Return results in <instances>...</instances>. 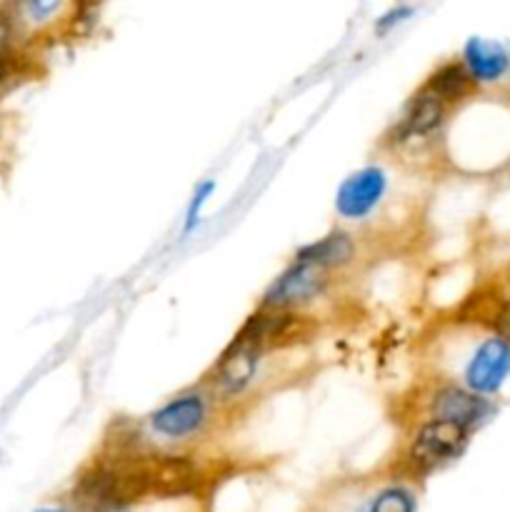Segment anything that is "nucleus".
Returning <instances> with one entry per match:
<instances>
[{"instance_id":"nucleus-1","label":"nucleus","mask_w":510,"mask_h":512,"mask_svg":"<svg viewBox=\"0 0 510 512\" xmlns=\"http://www.w3.org/2000/svg\"><path fill=\"white\" fill-rule=\"evenodd\" d=\"M468 438L470 433L460 425L428 418L415 428L413 438L405 445L400 465L408 475H428L460 458L468 448Z\"/></svg>"},{"instance_id":"nucleus-2","label":"nucleus","mask_w":510,"mask_h":512,"mask_svg":"<svg viewBox=\"0 0 510 512\" xmlns=\"http://www.w3.org/2000/svg\"><path fill=\"white\" fill-rule=\"evenodd\" d=\"M315 325L310 318L295 313V310H273L258 308L235 335L250 340L260 353H273V350L295 348L298 343L313 335Z\"/></svg>"},{"instance_id":"nucleus-3","label":"nucleus","mask_w":510,"mask_h":512,"mask_svg":"<svg viewBox=\"0 0 510 512\" xmlns=\"http://www.w3.org/2000/svg\"><path fill=\"white\" fill-rule=\"evenodd\" d=\"M260 360H263V353L250 340L233 335V340L218 355V360L213 363V368H210L205 380H208V385L213 388V393L218 398L233 400L253 385L260 368Z\"/></svg>"},{"instance_id":"nucleus-4","label":"nucleus","mask_w":510,"mask_h":512,"mask_svg":"<svg viewBox=\"0 0 510 512\" xmlns=\"http://www.w3.org/2000/svg\"><path fill=\"white\" fill-rule=\"evenodd\" d=\"M330 273L315 268L310 263H300L293 260L273 283L265 290L260 308H273V310H295L300 305L310 303V300L320 298L328 290Z\"/></svg>"},{"instance_id":"nucleus-5","label":"nucleus","mask_w":510,"mask_h":512,"mask_svg":"<svg viewBox=\"0 0 510 512\" xmlns=\"http://www.w3.org/2000/svg\"><path fill=\"white\" fill-rule=\"evenodd\" d=\"M208 418V398L203 393H198V390H188V393H180L175 398H170L155 413H150L148 425L158 438L188 440L195 438L208 425Z\"/></svg>"},{"instance_id":"nucleus-6","label":"nucleus","mask_w":510,"mask_h":512,"mask_svg":"<svg viewBox=\"0 0 510 512\" xmlns=\"http://www.w3.org/2000/svg\"><path fill=\"white\" fill-rule=\"evenodd\" d=\"M428 415L435 420L460 425L463 430L473 433L475 428L485 423L493 415V405L483 395L470 393L468 388L460 385H440L428 398Z\"/></svg>"},{"instance_id":"nucleus-7","label":"nucleus","mask_w":510,"mask_h":512,"mask_svg":"<svg viewBox=\"0 0 510 512\" xmlns=\"http://www.w3.org/2000/svg\"><path fill=\"white\" fill-rule=\"evenodd\" d=\"M510 375V345L500 338H485L465 365L463 383L475 395H493Z\"/></svg>"},{"instance_id":"nucleus-8","label":"nucleus","mask_w":510,"mask_h":512,"mask_svg":"<svg viewBox=\"0 0 510 512\" xmlns=\"http://www.w3.org/2000/svg\"><path fill=\"white\" fill-rule=\"evenodd\" d=\"M388 190V175L378 165L355 170L335 195V213L345 220H360L373 213Z\"/></svg>"},{"instance_id":"nucleus-9","label":"nucleus","mask_w":510,"mask_h":512,"mask_svg":"<svg viewBox=\"0 0 510 512\" xmlns=\"http://www.w3.org/2000/svg\"><path fill=\"white\" fill-rule=\"evenodd\" d=\"M445 115H448V105L440 103L433 93L420 85L410 100L405 103L403 113H400L398 123L393 125V135L398 143H405V140L413 138H425V135L435 133V130L443 125Z\"/></svg>"},{"instance_id":"nucleus-10","label":"nucleus","mask_w":510,"mask_h":512,"mask_svg":"<svg viewBox=\"0 0 510 512\" xmlns=\"http://www.w3.org/2000/svg\"><path fill=\"white\" fill-rule=\"evenodd\" d=\"M355 258V240L353 235L345 233V230H333V233L323 235L320 240L303 245V248L295 253L293 260L300 263H310L315 268L325 270V273H333V270H343L353 263Z\"/></svg>"},{"instance_id":"nucleus-11","label":"nucleus","mask_w":510,"mask_h":512,"mask_svg":"<svg viewBox=\"0 0 510 512\" xmlns=\"http://www.w3.org/2000/svg\"><path fill=\"white\" fill-rule=\"evenodd\" d=\"M463 65L475 83H495L508 73L510 55L498 40L470 38L463 48Z\"/></svg>"},{"instance_id":"nucleus-12","label":"nucleus","mask_w":510,"mask_h":512,"mask_svg":"<svg viewBox=\"0 0 510 512\" xmlns=\"http://www.w3.org/2000/svg\"><path fill=\"white\" fill-rule=\"evenodd\" d=\"M423 88L450 108V105H458L463 103V100H468L470 95L478 90V83H475L473 75L468 73L463 60H448V63H440L438 68L425 78Z\"/></svg>"},{"instance_id":"nucleus-13","label":"nucleus","mask_w":510,"mask_h":512,"mask_svg":"<svg viewBox=\"0 0 510 512\" xmlns=\"http://www.w3.org/2000/svg\"><path fill=\"white\" fill-rule=\"evenodd\" d=\"M463 318H470V323H480L495 333V338L505 340L510 345V298H483L473 295L465 300L460 308Z\"/></svg>"},{"instance_id":"nucleus-14","label":"nucleus","mask_w":510,"mask_h":512,"mask_svg":"<svg viewBox=\"0 0 510 512\" xmlns=\"http://www.w3.org/2000/svg\"><path fill=\"white\" fill-rule=\"evenodd\" d=\"M363 512H415V495L403 485H388L375 493Z\"/></svg>"},{"instance_id":"nucleus-15","label":"nucleus","mask_w":510,"mask_h":512,"mask_svg":"<svg viewBox=\"0 0 510 512\" xmlns=\"http://www.w3.org/2000/svg\"><path fill=\"white\" fill-rule=\"evenodd\" d=\"M213 190H215L213 180H205V183H200L198 188H195L193 198H190V203H188V210H185V223H183L185 233H190V230L198 228L200 210H203V205L208 203V198H210V193H213Z\"/></svg>"},{"instance_id":"nucleus-16","label":"nucleus","mask_w":510,"mask_h":512,"mask_svg":"<svg viewBox=\"0 0 510 512\" xmlns=\"http://www.w3.org/2000/svg\"><path fill=\"white\" fill-rule=\"evenodd\" d=\"M410 13H413V8H408V5H398V8H393L390 13H385L383 18L378 20V33H385V30L393 28V25L403 23Z\"/></svg>"},{"instance_id":"nucleus-17","label":"nucleus","mask_w":510,"mask_h":512,"mask_svg":"<svg viewBox=\"0 0 510 512\" xmlns=\"http://www.w3.org/2000/svg\"><path fill=\"white\" fill-rule=\"evenodd\" d=\"M35 512H68V510H63V508H40V510H35Z\"/></svg>"}]
</instances>
